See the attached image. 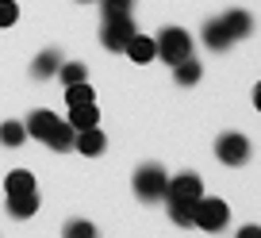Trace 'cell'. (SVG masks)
I'll return each instance as SVG.
<instances>
[{
    "instance_id": "27",
    "label": "cell",
    "mask_w": 261,
    "mask_h": 238,
    "mask_svg": "<svg viewBox=\"0 0 261 238\" xmlns=\"http://www.w3.org/2000/svg\"><path fill=\"white\" fill-rule=\"evenodd\" d=\"M81 4H89V0H81Z\"/></svg>"
},
{
    "instance_id": "16",
    "label": "cell",
    "mask_w": 261,
    "mask_h": 238,
    "mask_svg": "<svg viewBox=\"0 0 261 238\" xmlns=\"http://www.w3.org/2000/svg\"><path fill=\"white\" fill-rule=\"evenodd\" d=\"M4 192L8 196H19V192H35V177L27 169H12L8 177H4Z\"/></svg>"
},
{
    "instance_id": "18",
    "label": "cell",
    "mask_w": 261,
    "mask_h": 238,
    "mask_svg": "<svg viewBox=\"0 0 261 238\" xmlns=\"http://www.w3.org/2000/svg\"><path fill=\"white\" fill-rule=\"evenodd\" d=\"M173 77H177V85H196V81H200V62L188 54L185 62H177V66H173Z\"/></svg>"
},
{
    "instance_id": "23",
    "label": "cell",
    "mask_w": 261,
    "mask_h": 238,
    "mask_svg": "<svg viewBox=\"0 0 261 238\" xmlns=\"http://www.w3.org/2000/svg\"><path fill=\"white\" fill-rule=\"evenodd\" d=\"M135 8V0H100V12L104 16H123V12Z\"/></svg>"
},
{
    "instance_id": "19",
    "label": "cell",
    "mask_w": 261,
    "mask_h": 238,
    "mask_svg": "<svg viewBox=\"0 0 261 238\" xmlns=\"http://www.w3.org/2000/svg\"><path fill=\"white\" fill-rule=\"evenodd\" d=\"M23 139H27V127L23 123H16V119H8V123H0V142L4 146H23Z\"/></svg>"
},
{
    "instance_id": "6",
    "label": "cell",
    "mask_w": 261,
    "mask_h": 238,
    "mask_svg": "<svg viewBox=\"0 0 261 238\" xmlns=\"http://www.w3.org/2000/svg\"><path fill=\"white\" fill-rule=\"evenodd\" d=\"M204 196V184L196 173H177L169 184H165V200H200Z\"/></svg>"
},
{
    "instance_id": "25",
    "label": "cell",
    "mask_w": 261,
    "mask_h": 238,
    "mask_svg": "<svg viewBox=\"0 0 261 238\" xmlns=\"http://www.w3.org/2000/svg\"><path fill=\"white\" fill-rule=\"evenodd\" d=\"M238 238H261V227H242V230H238Z\"/></svg>"
},
{
    "instance_id": "21",
    "label": "cell",
    "mask_w": 261,
    "mask_h": 238,
    "mask_svg": "<svg viewBox=\"0 0 261 238\" xmlns=\"http://www.w3.org/2000/svg\"><path fill=\"white\" fill-rule=\"evenodd\" d=\"M192 204L196 200H169V219L177 227H192Z\"/></svg>"
},
{
    "instance_id": "4",
    "label": "cell",
    "mask_w": 261,
    "mask_h": 238,
    "mask_svg": "<svg viewBox=\"0 0 261 238\" xmlns=\"http://www.w3.org/2000/svg\"><path fill=\"white\" fill-rule=\"evenodd\" d=\"M139 31L135 27V16L130 12H123V16H104V27H100V42H104V50H123L130 42V35Z\"/></svg>"
},
{
    "instance_id": "5",
    "label": "cell",
    "mask_w": 261,
    "mask_h": 238,
    "mask_svg": "<svg viewBox=\"0 0 261 238\" xmlns=\"http://www.w3.org/2000/svg\"><path fill=\"white\" fill-rule=\"evenodd\" d=\"M215 157H219L223 165H242L246 157H250V139L246 135H219L215 139Z\"/></svg>"
},
{
    "instance_id": "1",
    "label": "cell",
    "mask_w": 261,
    "mask_h": 238,
    "mask_svg": "<svg viewBox=\"0 0 261 238\" xmlns=\"http://www.w3.org/2000/svg\"><path fill=\"white\" fill-rule=\"evenodd\" d=\"M230 223V207L223 204V200H215V196H200L192 204V227H200V230H207V234H215V230H223Z\"/></svg>"
},
{
    "instance_id": "20",
    "label": "cell",
    "mask_w": 261,
    "mask_h": 238,
    "mask_svg": "<svg viewBox=\"0 0 261 238\" xmlns=\"http://www.w3.org/2000/svg\"><path fill=\"white\" fill-rule=\"evenodd\" d=\"M54 77H58L62 85H77V81H85V77H89V69H85V62H62Z\"/></svg>"
},
{
    "instance_id": "8",
    "label": "cell",
    "mask_w": 261,
    "mask_h": 238,
    "mask_svg": "<svg viewBox=\"0 0 261 238\" xmlns=\"http://www.w3.org/2000/svg\"><path fill=\"white\" fill-rule=\"evenodd\" d=\"M73 150H81L85 157H100V154L108 150V139H104V131H100V127H85V131H77Z\"/></svg>"
},
{
    "instance_id": "2",
    "label": "cell",
    "mask_w": 261,
    "mask_h": 238,
    "mask_svg": "<svg viewBox=\"0 0 261 238\" xmlns=\"http://www.w3.org/2000/svg\"><path fill=\"white\" fill-rule=\"evenodd\" d=\"M135 196L139 200H146V204H154V200H165V184H169V177H165V169L162 165H139L135 169Z\"/></svg>"
},
{
    "instance_id": "3",
    "label": "cell",
    "mask_w": 261,
    "mask_h": 238,
    "mask_svg": "<svg viewBox=\"0 0 261 238\" xmlns=\"http://www.w3.org/2000/svg\"><path fill=\"white\" fill-rule=\"evenodd\" d=\"M154 42H158V58L169 62V66H177V62H185V58L192 54V35H188L185 27H165Z\"/></svg>"
},
{
    "instance_id": "7",
    "label": "cell",
    "mask_w": 261,
    "mask_h": 238,
    "mask_svg": "<svg viewBox=\"0 0 261 238\" xmlns=\"http://www.w3.org/2000/svg\"><path fill=\"white\" fill-rule=\"evenodd\" d=\"M123 54H127L130 62L146 66V62H154V58H158V42L150 39V35H139V31H135V35H130V42L123 46Z\"/></svg>"
},
{
    "instance_id": "15",
    "label": "cell",
    "mask_w": 261,
    "mask_h": 238,
    "mask_svg": "<svg viewBox=\"0 0 261 238\" xmlns=\"http://www.w3.org/2000/svg\"><path fill=\"white\" fill-rule=\"evenodd\" d=\"M73 139H77V131L69 127V119H58V127L50 131L46 146H50V150H73Z\"/></svg>"
},
{
    "instance_id": "24",
    "label": "cell",
    "mask_w": 261,
    "mask_h": 238,
    "mask_svg": "<svg viewBox=\"0 0 261 238\" xmlns=\"http://www.w3.org/2000/svg\"><path fill=\"white\" fill-rule=\"evenodd\" d=\"M19 19V4L16 0H0V27H12Z\"/></svg>"
},
{
    "instance_id": "17",
    "label": "cell",
    "mask_w": 261,
    "mask_h": 238,
    "mask_svg": "<svg viewBox=\"0 0 261 238\" xmlns=\"http://www.w3.org/2000/svg\"><path fill=\"white\" fill-rule=\"evenodd\" d=\"M92 100H96V92H92L89 81L65 85V108H73V104H92Z\"/></svg>"
},
{
    "instance_id": "26",
    "label": "cell",
    "mask_w": 261,
    "mask_h": 238,
    "mask_svg": "<svg viewBox=\"0 0 261 238\" xmlns=\"http://www.w3.org/2000/svg\"><path fill=\"white\" fill-rule=\"evenodd\" d=\"M253 108H257V112H261V85H257V89H253Z\"/></svg>"
},
{
    "instance_id": "12",
    "label": "cell",
    "mask_w": 261,
    "mask_h": 238,
    "mask_svg": "<svg viewBox=\"0 0 261 238\" xmlns=\"http://www.w3.org/2000/svg\"><path fill=\"white\" fill-rule=\"evenodd\" d=\"M39 211V192H19V196H8V215L12 219H31Z\"/></svg>"
},
{
    "instance_id": "11",
    "label": "cell",
    "mask_w": 261,
    "mask_h": 238,
    "mask_svg": "<svg viewBox=\"0 0 261 238\" xmlns=\"http://www.w3.org/2000/svg\"><path fill=\"white\" fill-rule=\"evenodd\" d=\"M96 123H100L96 100H92V104H73L69 108V127H73V131H85V127H96Z\"/></svg>"
},
{
    "instance_id": "9",
    "label": "cell",
    "mask_w": 261,
    "mask_h": 238,
    "mask_svg": "<svg viewBox=\"0 0 261 238\" xmlns=\"http://www.w3.org/2000/svg\"><path fill=\"white\" fill-rule=\"evenodd\" d=\"M219 19H223V27H227L230 39H250V35H253V16L242 12V8L227 12V16H219Z\"/></svg>"
},
{
    "instance_id": "22",
    "label": "cell",
    "mask_w": 261,
    "mask_h": 238,
    "mask_svg": "<svg viewBox=\"0 0 261 238\" xmlns=\"http://www.w3.org/2000/svg\"><path fill=\"white\" fill-rule=\"evenodd\" d=\"M65 234H69V238H92L96 227H92L89 219H73V223H65Z\"/></svg>"
},
{
    "instance_id": "13",
    "label": "cell",
    "mask_w": 261,
    "mask_h": 238,
    "mask_svg": "<svg viewBox=\"0 0 261 238\" xmlns=\"http://www.w3.org/2000/svg\"><path fill=\"white\" fill-rule=\"evenodd\" d=\"M58 66H62V54H58V50L50 46V50H42V54L35 58V66H31V77L46 81V77H54V73H58Z\"/></svg>"
},
{
    "instance_id": "10",
    "label": "cell",
    "mask_w": 261,
    "mask_h": 238,
    "mask_svg": "<svg viewBox=\"0 0 261 238\" xmlns=\"http://www.w3.org/2000/svg\"><path fill=\"white\" fill-rule=\"evenodd\" d=\"M23 127H27V135H31V139H42V142H46L50 131L58 127V115L42 108V112H31V115H27V123H23Z\"/></svg>"
},
{
    "instance_id": "14",
    "label": "cell",
    "mask_w": 261,
    "mask_h": 238,
    "mask_svg": "<svg viewBox=\"0 0 261 238\" xmlns=\"http://www.w3.org/2000/svg\"><path fill=\"white\" fill-rule=\"evenodd\" d=\"M204 42H207V46H212V50H227V46H230V42H234V39H230V35H227V27H223V19H207V23H204Z\"/></svg>"
}]
</instances>
